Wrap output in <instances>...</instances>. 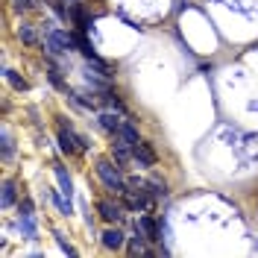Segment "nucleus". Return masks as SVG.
Masks as SVG:
<instances>
[{
	"label": "nucleus",
	"mask_w": 258,
	"mask_h": 258,
	"mask_svg": "<svg viewBox=\"0 0 258 258\" xmlns=\"http://www.w3.org/2000/svg\"><path fill=\"white\" fill-rule=\"evenodd\" d=\"M97 176L106 182V188L114 194H123L126 191V179L120 173V164L117 161H109V159H100L97 161Z\"/></svg>",
	"instance_id": "nucleus-1"
},
{
	"label": "nucleus",
	"mask_w": 258,
	"mask_h": 258,
	"mask_svg": "<svg viewBox=\"0 0 258 258\" xmlns=\"http://www.w3.org/2000/svg\"><path fill=\"white\" fill-rule=\"evenodd\" d=\"M132 159L138 161V167H153L159 161V156H156V150L147 144V141H135L132 144Z\"/></svg>",
	"instance_id": "nucleus-2"
},
{
	"label": "nucleus",
	"mask_w": 258,
	"mask_h": 258,
	"mask_svg": "<svg viewBox=\"0 0 258 258\" xmlns=\"http://www.w3.org/2000/svg\"><path fill=\"white\" fill-rule=\"evenodd\" d=\"M97 214H100L106 223H120L123 206H117V203H112V200H100V203H97Z\"/></svg>",
	"instance_id": "nucleus-3"
},
{
	"label": "nucleus",
	"mask_w": 258,
	"mask_h": 258,
	"mask_svg": "<svg viewBox=\"0 0 258 258\" xmlns=\"http://www.w3.org/2000/svg\"><path fill=\"white\" fill-rule=\"evenodd\" d=\"M135 229L144 235L147 241H161V232H159V226H156V220L153 217H138V223H135Z\"/></svg>",
	"instance_id": "nucleus-4"
},
{
	"label": "nucleus",
	"mask_w": 258,
	"mask_h": 258,
	"mask_svg": "<svg viewBox=\"0 0 258 258\" xmlns=\"http://www.w3.org/2000/svg\"><path fill=\"white\" fill-rule=\"evenodd\" d=\"M114 141H120V144H135V141H138V129H135V123H132V120H123V126L117 129V132H114Z\"/></svg>",
	"instance_id": "nucleus-5"
},
{
	"label": "nucleus",
	"mask_w": 258,
	"mask_h": 258,
	"mask_svg": "<svg viewBox=\"0 0 258 258\" xmlns=\"http://www.w3.org/2000/svg\"><path fill=\"white\" fill-rule=\"evenodd\" d=\"M123 243H126V235H123L120 229H106V232H103V246H106V249H120Z\"/></svg>",
	"instance_id": "nucleus-6"
},
{
	"label": "nucleus",
	"mask_w": 258,
	"mask_h": 258,
	"mask_svg": "<svg viewBox=\"0 0 258 258\" xmlns=\"http://www.w3.org/2000/svg\"><path fill=\"white\" fill-rule=\"evenodd\" d=\"M18 229H21L30 241H35V238H38V229H35V214H18Z\"/></svg>",
	"instance_id": "nucleus-7"
},
{
	"label": "nucleus",
	"mask_w": 258,
	"mask_h": 258,
	"mask_svg": "<svg viewBox=\"0 0 258 258\" xmlns=\"http://www.w3.org/2000/svg\"><path fill=\"white\" fill-rule=\"evenodd\" d=\"M53 173H56V179H59V188H62L64 197H71L74 194V182H71V173L64 170L62 164H53Z\"/></svg>",
	"instance_id": "nucleus-8"
},
{
	"label": "nucleus",
	"mask_w": 258,
	"mask_h": 258,
	"mask_svg": "<svg viewBox=\"0 0 258 258\" xmlns=\"http://www.w3.org/2000/svg\"><path fill=\"white\" fill-rule=\"evenodd\" d=\"M97 120H100V126L106 129V132H112V135H114V132H117L120 126H123V120H120V117H117L114 112H103L100 117H97Z\"/></svg>",
	"instance_id": "nucleus-9"
},
{
	"label": "nucleus",
	"mask_w": 258,
	"mask_h": 258,
	"mask_svg": "<svg viewBox=\"0 0 258 258\" xmlns=\"http://www.w3.org/2000/svg\"><path fill=\"white\" fill-rule=\"evenodd\" d=\"M15 200H18V188H15V182L12 179H3V209H9V206H15Z\"/></svg>",
	"instance_id": "nucleus-10"
},
{
	"label": "nucleus",
	"mask_w": 258,
	"mask_h": 258,
	"mask_svg": "<svg viewBox=\"0 0 258 258\" xmlns=\"http://www.w3.org/2000/svg\"><path fill=\"white\" fill-rule=\"evenodd\" d=\"M144 241H147V238L138 232V229H135V238H129V241H126L129 255H141V252H147V249H144Z\"/></svg>",
	"instance_id": "nucleus-11"
},
{
	"label": "nucleus",
	"mask_w": 258,
	"mask_h": 258,
	"mask_svg": "<svg viewBox=\"0 0 258 258\" xmlns=\"http://www.w3.org/2000/svg\"><path fill=\"white\" fill-rule=\"evenodd\" d=\"M3 77H6V80H9V85H12V88H15V91H27V88H30V85H27V80H24V77H21V74H15V71H9V68H6V71H3Z\"/></svg>",
	"instance_id": "nucleus-12"
},
{
	"label": "nucleus",
	"mask_w": 258,
	"mask_h": 258,
	"mask_svg": "<svg viewBox=\"0 0 258 258\" xmlns=\"http://www.w3.org/2000/svg\"><path fill=\"white\" fill-rule=\"evenodd\" d=\"M18 38H21V41H24V44H38V35H35V30H32L30 24H21V27H18Z\"/></svg>",
	"instance_id": "nucleus-13"
},
{
	"label": "nucleus",
	"mask_w": 258,
	"mask_h": 258,
	"mask_svg": "<svg viewBox=\"0 0 258 258\" xmlns=\"http://www.w3.org/2000/svg\"><path fill=\"white\" fill-rule=\"evenodd\" d=\"M50 200L56 203V209L62 211V214H71V197H64L62 191H50Z\"/></svg>",
	"instance_id": "nucleus-14"
},
{
	"label": "nucleus",
	"mask_w": 258,
	"mask_h": 258,
	"mask_svg": "<svg viewBox=\"0 0 258 258\" xmlns=\"http://www.w3.org/2000/svg\"><path fill=\"white\" fill-rule=\"evenodd\" d=\"M3 159H12V153H15V144H12V135H9V129H3Z\"/></svg>",
	"instance_id": "nucleus-15"
},
{
	"label": "nucleus",
	"mask_w": 258,
	"mask_h": 258,
	"mask_svg": "<svg viewBox=\"0 0 258 258\" xmlns=\"http://www.w3.org/2000/svg\"><path fill=\"white\" fill-rule=\"evenodd\" d=\"M47 80L53 82V85H56L59 91H64V94H71V88H68V85L62 82V77H59V71H56V68H50V71H47Z\"/></svg>",
	"instance_id": "nucleus-16"
},
{
	"label": "nucleus",
	"mask_w": 258,
	"mask_h": 258,
	"mask_svg": "<svg viewBox=\"0 0 258 258\" xmlns=\"http://www.w3.org/2000/svg\"><path fill=\"white\" fill-rule=\"evenodd\" d=\"M15 9L18 12H35L38 9V0H15Z\"/></svg>",
	"instance_id": "nucleus-17"
},
{
	"label": "nucleus",
	"mask_w": 258,
	"mask_h": 258,
	"mask_svg": "<svg viewBox=\"0 0 258 258\" xmlns=\"http://www.w3.org/2000/svg\"><path fill=\"white\" fill-rule=\"evenodd\" d=\"M56 243H59V246H62V252H68V255H77V249H74V246H71V243L64 241V235H62V232H56Z\"/></svg>",
	"instance_id": "nucleus-18"
},
{
	"label": "nucleus",
	"mask_w": 258,
	"mask_h": 258,
	"mask_svg": "<svg viewBox=\"0 0 258 258\" xmlns=\"http://www.w3.org/2000/svg\"><path fill=\"white\" fill-rule=\"evenodd\" d=\"M18 214H35V209H32V200H21V203H18Z\"/></svg>",
	"instance_id": "nucleus-19"
}]
</instances>
